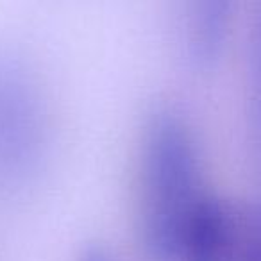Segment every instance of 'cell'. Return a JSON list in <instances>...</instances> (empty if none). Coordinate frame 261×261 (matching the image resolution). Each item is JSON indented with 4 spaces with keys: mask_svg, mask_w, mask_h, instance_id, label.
I'll use <instances>...</instances> for the list:
<instances>
[{
    "mask_svg": "<svg viewBox=\"0 0 261 261\" xmlns=\"http://www.w3.org/2000/svg\"><path fill=\"white\" fill-rule=\"evenodd\" d=\"M234 0H179V33L186 58L210 66L222 52L231 27Z\"/></svg>",
    "mask_w": 261,
    "mask_h": 261,
    "instance_id": "277c9868",
    "label": "cell"
},
{
    "mask_svg": "<svg viewBox=\"0 0 261 261\" xmlns=\"http://www.w3.org/2000/svg\"><path fill=\"white\" fill-rule=\"evenodd\" d=\"M83 261H111V257H109L104 250L95 249V250H90V252L83 257Z\"/></svg>",
    "mask_w": 261,
    "mask_h": 261,
    "instance_id": "8992f818",
    "label": "cell"
},
{
    "mask_svg": "<svg viewBox=\"0 0 261 261\" xmlns=\"http://www.w3.org/2000/svg\"><path fill=\"white\" fill-rule=\"evenodd\" d=\"M250 75H252V127L257 160L261 163V0L254 2L252 23V54H250Z\"/></svg>",
    "mask_w": 261,
    "mask_h": 261,
    "instance_id": "5b68a950",
    "label": "cell"
},
{
    "mask_svg": "<svg viewBox=\"0 0 261 261\" xmlns=\"http://www.w3.org/2000/svg\"><path fill=\"white\" fill-rule=\"evenodd\" d=\"M50 149V108L40 79L22 59L0 52V192L33 186Z\"/></svg>",
    "mask_w": 261,
    "mask_h": 261,
    "instance_id": "7a4b0ae2",
    "label": "cell"
},
{
    "mask_svg": "<svg viewBox=\"0 0 261 261\" xmlns=\"http://www.w3.org/2000/svg\"><path fill=\"white\" fill-rule=\"evenodd\" d=\"M213 195L188 120L170 108L147 118L136 160V229L150 261H172Z\"/></svg>",
    "mask_w": 261,
    "mask_h": 261,
    "instance_id": "6da1fadb",
    "label": "cell"
},
{
    "mask_svg": "<svg viewBox=\"0 0 261 261\" xmlns=\"http://www.w3.org/2000/svg\"><path fill=\"white\" fill-rule=\"evenodd\" d=\"M174 261H261V202L206 200Z\"/></svg>",
    "mask_w": 261,
    "mask_h": 261,
    "instance_id": "3957f363",
    "label": "cell"
}]
</instances>
